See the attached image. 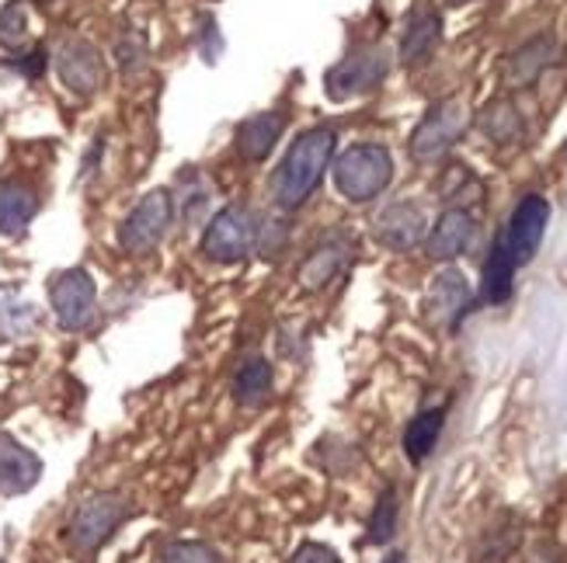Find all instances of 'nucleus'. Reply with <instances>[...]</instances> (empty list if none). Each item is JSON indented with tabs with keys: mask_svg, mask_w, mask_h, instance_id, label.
I'll use <instances>...</instances> for the list:
<instances>
[{
	"mask_svg": "<svg viewBox=\"0 0 567 563\" xmlns=\"http://www.w3.org/2000/svg\"><path fill=\"white\" fill-rule=\"evenodd\" d=\"M334 143H338V136L331 126H313L289 146L282 164L276 167L272 181H268V191H272V202L279 209H286V212L300 209L317 191L324 170L331 167Z\"/></svg>",
	"mask_w": 567,
	"mask_h": 563,
	"instance_id": "f257e3e1",
	"label": "nucleus"
},
{
	"mask_svg": "<svg viewBox=\"0 0 567 563\" xmlns=\"http://www.w3.org/2000/svg\"><path fill=\"white\" fill-rule=\"evenodd\" d=\"M393 181V157L386 146L362 143L334 160V185L349 202H373Z\"/></svg>",
	"mask_w": 567,
	"mask_h": 563,
	"instance_id": "f03ea898",
	"label": "nucleus"
},
{
	"mask_svg": "<svg viewBox=\"0 0 567 563\" xmlns=\"http://www.w3.org/2000/svg\"><path fill=\"white\" fill-rule=\"evenodd\" d=\"M258 240V219L248 206L219 209L203 233V254L219 264H237L251 254Z\"/></svg>",
	"mask_w": 567,
	"mask_h": 563,
	"instance_id": "7ed1b4c3",
	"label": "nucleus"
},
{
	"mask_svg": "<svg viewBox=\"0 0 567 563\" xmlns=\"http://www.w3.org/2000/svg\"><path fill=\"white\" fill-rule=\"evenodd\" d=\"M471 126V112L460 97H446L425 112V118L417 122V129L411 133V157L414 160H439L446 157L460 136Z\"/></svg>",
	"mask_w": 567,
	"mask_h": 563,
	"instance_id": "20e7f679",
	"label": "nucleus"
},
{
	"mask_svg": "<svg viewBox=\"0 0 567 563\" xmlns=\"http://www.w3.org/2000/svg\"><path fill=\"white\" fill-rule=\"evenodd\" d=\"M386 70H390L386 49L383 45H362L324 73V91H328L331 102H349V97L377 91L386 77Z\"/></svg>",
	"mask_w": 567,
	"mask_h": 563,
	"instance_id": "39448f33",
	"label": "nucleus"
},
{
	"mask_svg": "<svg viewBox=\"0 0 567 563\" xmlns=\"http://www.w3.org/2000/svg\"><path fill=\"white\" fill-rule=\"evenodd\" d=\"M126 515H130V504L122 494H94V498L81 501V508L73 511V522H70L73 550L91 553L102 543H109L112 532L126 522Z\"/></svg>",
	"mask_w": 567,
	"mask_h": 563,
	"instance_id": "423d86ee",
	"label": "nucleus"
},
{
	"mask_svg": "<svg viewBox=\"0 0 567 563\" xmlns=\"http://www.w3.org/2000/svg\"><path fill=\"white\" fill-rule=\"evenodd\" d=\"M171 219H175V199H171V191H151L143 195L140 206L126 216V223L118 230V243L126 248L130 254H146L154 251L157 243L164 240Z\"/></svg>",
	"mask_w": 567,
	"mask_h": 563,
	"instance_id": "0eeeda50",
	"label": "nucleus"
},
{
	"mask_svg": "<svg viewBox=\"0 0 567 563\" xmlns=\"http://www.w3.org/2000/svg\"><path fill=\"white\" fill-rule=\"evenodd\" d=\"M49 303H53V313L63 331H84L94 321V303H97L94 279L84 268L60 272L53 285H49Z\"/></svg>",
	"mask_w": 567,
	"mask_h": 563,
	"instance_id": "6e6552de",
	"label": "nucleus"
},
{
	"mask_svg": "<svg viewBox=\"0 0 567 563\" xmlns=\"http://www.w3.org/2000/svg\"><path fill=\"white\" fill-rule=\"evenodd\" d=\"M547 223H550V206L547 199H539V195H526V199L512 209V219L502 233L505 248L512 254L515 264H529L533 254L539 251V243H544V233H547Z\"/></svg>",
	"mask_w": 567,
	"mask_h": 563,
	"instance_id": "1a4fd4ad",
	"label": "nucleus"
},
{
	"mask_svg": "<svg viewBox=\"0 0 567 563\" xmlns=\"http://www.w3.org/2000/svg\"><path fill=\"white\" fill-rule=\"evenodd\" d=\"M56 70L60 81L73 91V94H94L97 87L105 84V63L102 53L87 42V39H66L56 53Z\"/></svg>",
	"mask_w": 567,
	"mask_h": 563,
	"instance_id": "9d476101",
	"label": "nucleus"
},
{
	"mask_svg": "<svg viewBox=\"0 0 567 563\" xmlns=\"http://www.w3.org/2000/svg\"><path fill=\"white\" fill-rule=\"evenodd\" d=\"M373 233L390 251H411L425 240V212L411 202H393L377 216Z\"/></svg>",
	"mask_w": 567,
	"mask_h": 563,
	"instance_id": "9b49d317",
	"label": "nucleus"
},
{
	"mask_svg": "<svg viewBox=\"0 0 567 563\" xmlns=\"http://www.w3.org/2000/svg\"><path fill=\"white\" fill-rule=\"evenodd\" d=\"M42 477V459L24 449L14 435L0 431V494H24Z\"/></svg>",
	"mask_w": 567,
	"mask_h": 563,
	"instance_id": "f8f14e48",
	"label": "nucleus"
},
{
	"mask_svg": "<svg viewBox=\"0 0 567 563\" xmlns=\"http://www.w3.org/2000/svg\"><path fill=\"white\" fill-rule=\"evenodd\" d=\"M474 233H477L474 216L466 209H460V206H453V209H446L439 216V223L432 227V233L425 240V251H429L432 261H453V258H460L466 248H471Z\"/></svg>",
	"mask_w": 567,
	"mask_h": 563,
	"instance_id": "ddd939ff",
	"label": "nucleus"
},
{
	"mask_svg": "<svg viewBox=\"0 0 567 563\" xmlns=\"http://www.w3.org/2000/svg\"><path fill=\"white\" fill-rule=\"evenodd\" d=\"M282 133H286V115H279V112H261V115L244 118L237 126V133H234L237 154L248 157V160H265L268 154L276 150V143L282 139Z\"/></svg>",
	"mask_w": 567,
	"mask_h": 563,
	"instance_id": "4468645a",
	"label": "nucleus"
},
{
	"mask_svg": "<svg viewBox=\"0 0 567 563\" xmlns=\"http://www.w3.org/2000/svg\"><path fill=\"white\" fill-rule=\"evenodd\" d=\"M352 258V243L344 237H331L303 261L300 268V285L303 289H324L328 282H334L341 275V268Z\"/></svg>",
	"mask_w": 567,
	"mask_h": 563,
	"instance_id": "2eb2a0df",
	"label": "nucleus"
},
{
	"mask_svg": "<svg viewBox=\"0 0 567 563\" xmlns=\"http://www.w3.org/2000/svg\"><path fill=\"white\" fill-rule=\"evenodd\" d=\"M560 56V45L550 39V35H539L533 42H526L519 53H512L508 56V70H505V77L512 87H526L533 84L539 73H544L554 60Z\"/></svg>",
	"mask_w": 567,
	"mask_h": 563,
	"instance_id": "dca6fc26",
	"label": "nucleus"
},
{
	"mask_svg": "<svg viewBox=\"0 0 567 563\" xmlns=\"http://www.w3.org/2000/svg\"><path fill=\"white\" fill-rule=\"evenodd\" d=\"M515 272H519V264L512 261L508 248H505V240L502 233L495 237V243H491V254L484 261V279H481V300L491 303V306H498L512 296V279Z\"/></svg>",
	"mask_w": 567,
	"mask_h": 563,
	"instance_id": "f3484780",
	"label": "nucleus"
},
{
	"mask_svg": "<svg viewBox=\"0 0 567 563\" xmlns=\"http://www.w3.org/2000/svg\"><path fill=\"white\" fill-rule=\"evenodd\" d=\"M429 310L435 316H446L450 324H460V316L471 310V289H466V279L456 268H446V272L432 279Z\"/></svg>",
	"mask_w": 567,
	"mask_h": 563,
	"instance_id": "a211bd4d",
	"label": "nucleus"
},
{
	"mask_svg": "<svg viewBox=\"0 0 567 563\" xmlns=\"http://www.w3.org/2000/svg\"><path fill=\"white\" fill-rule=\"evenodd\" d=\"M39 209V199L29 185L21 181H0V233L18 237L24 227L32 223V216Z\"/></svg>",
	"mask_w": 567,
	"mask_h": 563,
	"instance_id": "6ab92c4d",
	"label": "nucleus"
},
{
	"mask_svg": "<svg viewBox=\"0 0 567 563\" xmlns=\"http://www.w3.org/2000/svg\"><path fill=\"white\" fill-rule=\"evenodd\" d=\"M439 39H442V18L435 11H417V14H411L408 29H404V39H401V60L408 66L425 63L435 53Z\"/></svg>",
	"mask_w": 567,
	"mask_h": 563,
	"instance_id": "aec40b11",
	"label": "nucleus"
},
{
	"mask_svg": "<svg viewBox=\"0 0 567 563\" xmlns=\"http://www.w3.org/2000/svg\"><path fill=\"white\" fill-rule=\"evenodd\" d=\"M442 425H446V407H432V410H422L417 418L408 425L404 431V452L411 462H425L439 442L442 435Z\"/></svg>",
	"mask_w": 567,
	"mask_h": 563,
	"instance_id": "412c9836",
	"label": "nucleus"
},
{
	"mask_svg": "<svg viewBox=\"0 0 567 563\" xmlns=\"http://www.w3.org/2000/svg\"><path fill=\"white\" fill-rule=\"evenodd\" d=\"M268 394H272V369H268L265 358H248L237 369L234 379V397L244 407H258Z\"/></svg>",
	"mask_w": 567,
	"mask_h": 563,
	"instance_id": "4be33fe9",
	"label": "nucleus"
},
{
	"mask_svg": "<svg viewBox=\"0 0 567 563\" xmlns=\"http://www.w3.org/2000/svg\"><path fill=\"white\" fill-rule=\"evenodd\" d=\"M477 126L487 139H495V143H515L523 136V115L519 108H515L512 102H491L481 118H477Z\"/></svg>",
	"mask_w": 567,
	"mask_h": 563,
	"instance_id": "5701e85b",
	"label": "nucleus"
},
{
	"mask_svg": "<svg viewBox=\"0 0 567 563\" xmlns=\"http://www.w3.org/2000/svg\"><path fill=\"white\" fill-rule=\"evenodd\" d=\"M398 511H401L398 491L386 487V491L380 494V501H377V508H373V519H369V543L383 546V543L393 540V532H398Z\"/></svg>",
	"mask_w": 567,
	"mask_h": 563,
	"instance_id": "b1692460",
	"label": "nucleus"
},
{
	"mask_svg": "<svg viewBox=\"0 0 567 563\" xmlns=\"http://www.w3.org/2000/svg\"><path fill=\"white\" fill-rule=\"evenodd\" d=\"M24 42H29V11H24V0H8L0 8V45L21 49Z\"/></svg>",
	"mask_w": 567,
	"mask_h": 563,
	"instance_id": "393cba45",
	"label": "nucleus"
},
{
	"mask_svg": "<svg viewBox=\"0 0 567 563\" xmlns=\"http://www.w3.org/2000/svg\"><path fill=\"white\" fill-rule=\"evenodd\" d=\"M161 563H219L216 550L209 543H195V540H182V543H171L164 550Z\"/></svg>",
	"mask_w": 567,
	"mask_h": 563,
	"instance_id": "a878e982",
	"label": "nucleus"
},
{
	"mask_svg": "<svg viewBox=\"0 0 567 563\" xmlns=\"http://www.w3.org/2000/svg\"><path fill=\"white\" fill-rule=\"evenodd\" d=\"M118 63H122V70H133V66H140L143 63V56H146V45H143V39L136 35V32H130L126 39L118 42Z\"/></svg>",
	"mask_w": 567,
	"mask_h": 563,
	"instance_id": "bb28decb",
	"label": "nucleus"
},
{
	"mask_svg": "<svg viewBox=\"0 0 567 563\" xmlns=\"http://www.w3.org/2000/svg\"><path fill=\"white\" fill-rule=\"evenodd\" d=\"M289 563H341L338 560V553L331 550V546H320V543H307V546H300L292 553V560Z\"/></svg>",
	"mask_w": 567,
	"mask_h": 563,
	"instance_id": "cd10ccee",
	"label": "nucleus"
},
{
	"mask_svg": "<svg viewBox=\"0 0 567 563\" xmlns=\"http://www.w3.org/2000/svg\"><path fill=\"white\" fill-rule=\"evenodd\" d=\"M45 49H32L29 56H21V60H14V66L24 73V77H42V70H45Z\"/></svg>",
	"mask_w": 567,
	"mask_h": 563,
	"instance_id": "c85d7f7f",
	"label": "nucleus"
},
{
	"mask_svg": "<svg viewBox=\"0 0 567 563\" xmlns=\"http://www.w3.org/2000/svg\"><path fill=\"white\" fill-rule=\"evenodd\" d=\"M386 563H404V556H390Z\"/></svg>",
	"mask_w": 567,
	"mask_h": 563,
	"instance_id": "c756f323",
	"label": "nucleus"
},
{
	"mask_svg": "<svg viewBox=\"0 0 567 563\" xmlns=\"http://www.w3.org/2000/svg\"><path fill=\"white\" fill-rule=\"evenodd\" d=\"M35 4H49V0H35Z\"/></svg>",
	"mask_w": 567,
	"mask_h": 563,
	"instance_id": "7c9ffc66",
	"label": "nucleus"
},
{
	"mask_svg": "<svg viewBox=\"0 0 567 563\" xmlns=\"http://www.w3.org/2000/svg\"><path fill=\"white\" fill-rule=\"evenodd\" d=\"M564 154H567V146H564Z\"/></svg>",
	"mask_w": 567,
	"mask_h": 563,
	"instance_id": "2f4dec72",
	"label": "nucleus"
}]
</instances>
